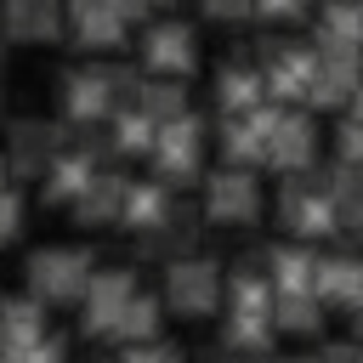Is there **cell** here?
<instances>
[{
  "label": "cell",
  "instance_id": "cell-37",
  "mask_svg": "<svg viewBox=\"0 0 363 363\" xmlns=\"http://www.w3.org/2000/svg\"><path fill=\"white\" fill-rule=\"evenodd\" d=\"M352 323H357V335H363V306H357V318H352Z\"/></svg>",
  "mask_w": 363,
  "mask_h": 363
},
{
  "label": "cell",
  "instance_id": "cell-1",
  "mask_svg": "<svg viewBox=\"0 0 363 363\" xmlns=\"http://www.w3.org/2000/svg\"><path fill=\"white\" fill-rule=\"evenodd\" d=\"M91 272H96V250H85V244H40L23 261V295H34L45 312L51 306H74V301H85Z\"/></svg>",
  "mask_w": 363,
  "mask_h": 363
},
{
  "label": "cell",
  "instance_id": "cell-41",
  "mask_svg": "<svg viewBox=\"0 0 363 363\" xmlns=\"http://www.w3.org/2000/svg\"><path fill=\"white\" fill-rule=\"evenodd\" d=\"M0 45H6V28H0Z\"/></svg>",
  "mask_w": 363,
  "mask_h": 363
},
{
  "label": "cell",
  "instance_id": "cell-35",
  "mask_svg": "<svg viewBox=\"0 0 363 363\" xmlns=\"http://www.w3.org/2000/svg\"><path fill=\"white\" fill-rule=\"evenodd\" d=\"M6 187H11V170H6V159H0V193H6Z\"/></svg>",
  "mask_w": 363,
  "mask_h": 363
},
{
  "label": "cell",
  "instance_id": "cell-20",
  "mask_svg": "<svg viewBox=\"0 0 363 363\" xmlns=\"http://www.w3.org/2000/svg\"><path fill=\"white\" fill-rule=\"evenodd\" d=\"M159 323H164V301L142 289V295L125 301V312H119V323H113V340H125V346H153V340H159Z\"/></svg>",
  "mask_w": 363,
  "mask_h": 363
},
{
  "label": "cell",
  "instance_id": "cell-4",
  "mask_svg": "<svg viewBox=\"0 0 363 363\" xmlns=\"http://www.w3.org/2000/svg\"><path fill=\"white\" fill-rule=\"evenodd\" d=\"M130 295H142L136 267H96L91 289L79 301V335L85 340H113V323H119V312H125Z\"/></svg>",
  "mask_w": 363,
  "mask_h": 363
},
{
  "label": "cell",
  "instance_id": "cell-13",
  "mask_svg": "<svg viewBox=\"0 0 363 363\" xmlns=\"http://www.w3.org/2000/svg\"><path fill=\"white\" fill-rule=\"evenodd\" d=\"M125 187H130V182H125L119 170H108V164H102V170L91 176V187L74 199V210H68V216H74L79 227H119V204H125Z\"/></svg>",
  "mask_w": 363,
  "mask_h": 363
},
{
  "label": "cell",
  "instance_id": "cell-32",
  "mask_svg": "<svg viewBox=\"0 0 363 363\" xmlns=\"http://www.w3.org/2000/svg\"><path fill=\"white\" fill-rule=\"evenodd\" d=\"M125 363H187L176 346H164V340H153V346H130L125 352Z\"/></svg>",
  "mask_w": 363,
  "mask_h": 363
},
{
  "label": "cell",
  "instance_id": "cell-40",
  "mask_svg": "<svg viewBox=\"0 0 363 363\" xmlns=\"http://www.w3.org/2000/svg\"><path fill=\"white\" fill-rule=\"evenodd\" d=\"M108 363H125V357H108Z\"/></svg>",
  "mask_w": 363,
  "mask_h": 363
},
{
  "label": "cell",
  "instance_id": "cell-7",
  "mask_svg": "<svg viewBox=\"0 0 363 363\" xmlns=\"http://www.w3.org/2000/svg\"><path fill=\"white\" fill-rule=\"evenodd\" d=\"M199 153H204V125H199V113H182V119H170V125H159V142H153V182H164V187H187V182H199Z\"/></svg>",
  "mask_w": 363,
  "mask_h": 363
},
{
  "label": "cell",
  "instance_id": "cell-31",
  "mask_svg": "<svg viewBox=\"0 0 363 363\" xmlns=\"http://www.w3.org/2000/svg\"><path fill=\"white\" fill-rule=\"evenodd\" d=\"M199 6H204V17H216V23H238V17L255 11V0H199Z\"/></svg>",
  "mask_w": 363,
  "mask_h": 363
},
{
  "label": "cell",
  "instance_id": "cell-23",
  "mask_svg": "<svg viewBox=\"0 0 363 363\" xmlns=\"http://www.w3.org/2000/svg\"><path fill=\"white\" fill-rule=\"evenodd\" d=\"M318 45H357L363 51V0H329L318 11Z\"/></svg>",
  "mask_w": 363,
  "mask_h": 363
},
{
  "label": "cell",
  "instance_id": "cell-8",
  "mask_svg": "<svg viewBox=\"0 0 363 363\" xmlns=\"http://www.w3.org/2000/svg\"><path fill=\"white\" fill-rule=\"evenodd\" d=\"M204 216L210 221H255L261 216V182L250 176V170H233V164H221L210 182H204Z\"/></svg>",
  "mask_w": 363,
  "mask_h": 363
},
{
  "label": "cell",
  "instance_id": "cell-39",
  "mask_svg": "<svg viewBox=\"0 0 363 363\" xmlns=\"http://www.w3.org/2000/svg\"><path fill=\"white\" fill-rule=\"evenodd\" d=\"M142 6H164V0H142Z\"/></svg>",
  "mask_w": 363,
  "mask_h": 363
},
{
  "label": "cell",
  "instance_id": "cell-21",
  "mask_svg": "<svg viewBox=\"0 0 363 363\" xmlns=\"http://www.w3.org/2000/svg\"><path fill=\"white\" fill-rule=\"evenodd\" d=\"M108 142H113V159H125V153H153L159 125H153L142 108H113V119H108Z\"/></svg>",
  "mask_w": 363,
  "mask_h": 363
},
{
  "label": "cell",
  "instance_id": "cell-18",
  "mask_svg": "<svg viewBox=\"0 0 363 363\" xmlns=\"http://www.w3.org/2000/svg\"><path fill=\"white\" fill-rule=\"evenodd\" d=\"M170 210H176V204H170V187L147 176V182H130V187H125V204H119V227H130V233L142 238V233H153V227H159Z\"/></svg>",
  "mask_w": 363,
  "mask_h": 363
},
{
  "label": "cell",
  "instance_id": "cell-6",
  "mask_svg": "<svg viewBox=\"0 0 363 363\" xmlns=\"http://www.w3.org/2000/svg\"><path fill=\"white\" fill-rule=\"evenodd\" d=\"M221 267L210 261V255H182V261H170L164 267V306L170 312H182V318H204V312H216L221 306Z\"/></svg>",
  "mask_w": 363,
  "mask_h": 363
},
{
  "label": "cell",
  "instance_id": "cell-17",
  "mask_svg": "<svg viewBox=\"0 0 363 363\" xmlns=\"http://www.w3.org/2000/svg\"><path fill=\"white\" fill-rule=\"evenodd\" d=\"M193 244H199V216H193V210H170L153 233H142V238H136V250H142L147 261H164V267H170V261H182Z\"/></svg>",
  "mask_w": 363,
  "mask_h": 363
},
{
  "label": "cell",
  "instance_id": "cell-33",
  "mask_svg": "<svg viewBox=\"0 0 363 363\" xmlns=\"http://www.w3.org/2000/svg\"><path fill=\"white\" fill-rule=\"evenodd\" d=\"M301 11H306V0H255V17H267V23H289Z\"/></svg>",
  "mask_w": 363,
  "mask_h": 363
},
{
  "label": "cell",
  "instance_id": "cell-24",
  "mask_svg": "<svg viewBox=\"0 0 363 363\" xmlns=\"http://www.w3.org/2000/svg\"><path fill=\"white\" fill-rule=\"evenodd\" d=\"M136 108H142L153 125H170V119L193 113V108H187V85H182V79H142V91H136Z\"/></svg>",
  "mask_w": 363,
  "mask_h": 363
},
{
  "label": "cell",
  "instance_id": "cell-30",
  "mask_svg": "<svg viewBox=\"0 0 363 363\" xmlns=\"http://www.w3.org/2000/svg\"><path fill=\"white\" fill-rule=\"evenodd\" d=\"M335 306H363V255H346V278H340V301Z\"/></svg>",
  "mask_w": 363,
  "mask_h": 363
},
{
  "label": "cell",
  "instance_id": "cell-5",
  "mask_svg": "<svg viewBox=\"0 0 363 363\" xmlns=\"http://www.w3.org/2000/svg\"><path fill=\"white\" fill-rule=\"evenodd\" d=\"M57 102H62V119L79 125V130H96L113 119L119 96H113V68H68L57 79Z\"/></svg>",
  "mask_w": 363,
  "mask_h": 363
},
{
  "label": "cell",
  "instance_id": "cell-26",
  "mask_svg": "<svg viewBox=\"0 0 363 363\" xmlns=\"http://www.w3.org/2000/svg\"><path fill=\"white\" fill-rule=\"evenodd\" d=\"M221 153H227L233 170H244V164H267V142H261L244 119H221Z\"/></svg>",
  "mask_w": 363,
  "mask_h": 363
},
{
  "label": "cell",
  "instance_id": "cell-9",
  "mask_svg": "<svg viewBox=\"0 0 363 363\" xmlns=\"http://www.w3.org/2000/svg\"><path fill=\"white\" fill-rule=\"evenodd\" d=\"M278 216H284V227H295L301 238H329V233H335V199H329L323 187H312V176L284 182Z\"/></svg>",
  "mask_w": 363,
  "mask_h": 363
},
{
  "label": "cell",
  "instance_id": "cell-16",
  "mask_svg": "<svg viewBox=\"0 0 363 363\" xmlns=\"http://www.w3.org/2000/svg\"><path fill=\"white\" fill-rule=\"evenodd\" d=\"M261 267H267L272 295H312V278H318V255H312V250H301V244H278V250L261 255Z\"/></svg>",
  "mask_w": 363,
  "mask_h": 363
},
{
  "label": "cell",
  "instance_id": "cell-36",
  "mask_svg": "<svg viewBox=\"0 0 363 363\" xmlns=\"http://www.w3.org/2000/svg\"><path fill=\"white\" fill-rule=\"evenodd\" d=\"M0 108H6V74H0Z\"/></svg>",
  "mask_w": 363,
  "mask_h": 363
},
{
  "label": "cell",
  "instance_id": "cell-28",
  "mask_svg": "<svg viewBox=\"0 0 363 363\" xmlns=\"http://www.w3.org/2000/svg\"><path fill=\"white\" fill-rule=\"evenodd\" d=\"M17 238H23V193L6 187V193H0V250L17 244Z\"/></svg>",
  "mask_w": 363,
  "mask_h": 363
},
{
  "label": "cell",
  "instance_id": "cell-14",
  "mask_svg": "<svg viewBox=\"0 0 363 363\" xmlns=\"http://www.w3.org/2000/svg\"><path fill=\"white\" fill-rule=\"evenodd\" d=\"M45 335H51V329H45V306H40L34 295H0V357L34 346V340H45Z\"/></svg>",
  "mask_w": 363,
  "mask_h": 363
},
{
  "label": "cell",
  "instance_id": "cell-29",
  "mask_svg": "<svg viewBox=\"0 0 363 363\" xmlns=\"http://www.w3.org/2000/svg\"><path fill=\"white\" fill-rule=\"evenodd\" d=\"M335 153H340V164L363 170V125H357V119H346V125L335 130Z\"/></svg>",
  "mask_w": 363,
  "mask_h": 363
},
{
  "label": "cell",
  "instance_id": "cell-25",
  "mask_svg": "<svg viewBox=\"0 0 363 363\" xmlns=\"http://www.w3.org/2000/svg\"><path fill=\"white\" fill-rule=\"evenodd\" d=\"M318 323H323V301L318 295H272V329L312 335Z\"/></svg>",
  "mask_w": 363,
  "mask_h": 363
},
{
  "label": "cell",
  "instance_id": "cell-38",
  "mask_svg": "<svg viewBox=\"0 0 363 363\" xmlns=\"http://www.w3.org/2000/svg\"><path fill=\"white\" fill-rule=\"evenodd\" d=\"M284 363H318V357H284Z\"/></svg>",
  "mask_w": 363,
  "mask_h": 363
},
{
  "label": "cell",
  "instance_id": "cell-3",
  "mask_svg": "<svg viewBox=\"0 0 363 363\" xmlns=\"http://www.w3.org/2000/svg\"><path fill=\"white\" fill-rule=\"evenodd\" d=\"M136 62L147 79H187L199 68V34L182 23V17H164V23H147L142 40H136Z\"/></svg>",
  "mask_w": 363,
  "mask_h": 363
},
{
  "label": "cell",
  "instance_id": "cell-15",
  "mask_svg": "<svg viewBox=\"0 0 363 363\" xmlns=\"http://www.w3.org/2000/svg\"><path fill=\"white\" fill-rule=\"evenodd\" d=\"M267 102V79H261V68H250V62H227L221 74H216V108H221V119H244L250 108H261Z\"/></svg>",
  "mask_w": 363,
  "mask_h": 363
},
{
  "label": "cell",
  "instance_id": "cell-22",
  "mask_svg": "<svg viewBox=\"0 0 363 363\" xmlns=\"http://www.w3.org/2000/svg\"><path fill=\"white\" fill-rule=\"evenodd\" d=\"M221 346H227V357H233V352H238V357H261V352H272V318L227 312V323H221Z\"/></svg>",
  "mask_w": 363,
  "mask_h": 363
},
{
  "label": "cell",
  "instance_id": "cell-2",
  "mask_svg": "<svg viewBox=\"0 0 363 363\" xmlns=\"http://www.w3.org/2000/svg\"><path fill=\"white\" fill-rule=\"evenodd\" d=\"M62 147H68L62 125H51V119H40V113L11 119V125H6V136H0V159H6L11 182H40V176H45V164H51Z\"/></svg>",
  "mask_w": 363,
  "mask_h": 363
},
{
  "label": "cell",
  "instance_id": "cell-19",
  "mask_svg": "<svg viewBox=\"0 0 363 363\" xmlns=\"http://www.w3.org/2000/svg\"><path fill=\"white\" fill-rule=\"evenodd\" d=\"M68 34H74V45H85V51H119V45L130 40V23H125L113 6H96V11H74V17H68Z\"/></svg>",
  "mask_w": 363,
  "mask_h": 363
},
{
  "label": "cell",
  "instance_id": "cell-12",
  "mask_svg": "<svg viewBox=\"0 0 363 363\" xmlns=\"http://www.w3.org/2000/svg\"><path fill=\"white\" fill-rule=\"evenodd\" d=\"M312 153H318L312 119H306V113H284L278 130H272V142H267V164L284 170V176H301V170L312 164Z\"/></svg>",
  "mask_w": 363,
  "mask_h": 363
},
{
  "label": "cell",
  "instance_id": "cell-27",
  "mask_svg": "<svg viewBox=\"0 0 363 363\" xmlns=\"http://www.w3.org/2000/svg\"><path fill=\"white\" fill-rule=\"evenodd\" d=\"M329 199H335V233L363 238V176H352V182H346V187H335Z\"/></svg>",
  "mask_w": 363,
  "mask_h": 363
},
{
  "label": "cell",
  "instance_id": "cell-34",
  "mask_svg": "<svg viewBox=\"0 0 363 363\" xmlns=\"http://www.w3.org/2000/svg\"><path fill=\"white\" fill-rule=\"evenodd\" d=\"M346 108H352V119H357V125H363V85H357V91H352V102H346Z\"/></svg>",
  "mask_w": 363,
  "mask_h": 363
},
{
  "label": "cell",
  "instance_id": "cell-10",
  "mask_svg": "<svg viewBox=\"0 0 363 363\" xmlns=\"http://www.w3.org/2000/svg\"><path fill=\"white\" fill-rule=\"evenodd\" d=\"M0 28L17 45H45L68 34V6L62 0H0Z\"/></svg>",
  "mask_w": 363,
  "mask_h": 363
},
{
  "label": "cell",
  "instance_id": "cell-11",
  "mask_svg": "<svg viewBox=\"0 0 363 363\" xmlns=\"http://www.w3.org/2000/svg\"><path fill=\"white\" fill-rule=\"evenodd\" d=\"M102 164L79 147V142H68L51 164H45V176H40V204H57V210H74V199L91 187V176H96Z\"/></svg>",
  "mask_w": 363,
  "mask_h": 363
}]
</instances>
